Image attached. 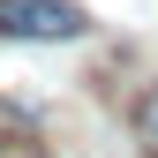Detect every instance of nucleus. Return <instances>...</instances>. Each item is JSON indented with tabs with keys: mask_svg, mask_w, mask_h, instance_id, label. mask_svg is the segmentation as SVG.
<instances>
[{
	"mask_svg": "<svg viewBox=\"0 0 158 158\" xmlns=\"http://www.w3.org/2000/svg\"><path fill=\"white\" fill-rule=\"evenodd\" d=\"M83 30L90 15L75 0H0V38H15V45H68Z\"/></svg>",
	"mask_w": 158,
	"mask_h": 158,
	"instance_id": "nucleus-1",
	"label": "nucleus"
},
{
	"mask_svg": "<svg viewBox=\"0 0 158 158\" xmlns=\"http://www.w3.org/2000/svg\"><path fill=\"white\" fill-rule=\"evenodd\" d=\"M135 135H143V143L158 151V83L143 90V106H135Z\"/></svg>",
	"mask_w": 158,
	"mask_h": 158,
	"instance_id": "nucleus-2",
	"label": "nucleus"
},
{
	"mask_svg": "<svg viewBox=\"0 0 158 158\" xmlns=\"http://www.w3.org/2000/svg\"><path fill=\"white\" fill-rule=\"evenodd\" d=\"M0 158H45L38 143H0Z\"/></svg>",
	"mask_w": 158,
	"mask_h": 158,
	"instance_id": "nucleus-3",
	"label": "nucleus"
}]
</instances>
